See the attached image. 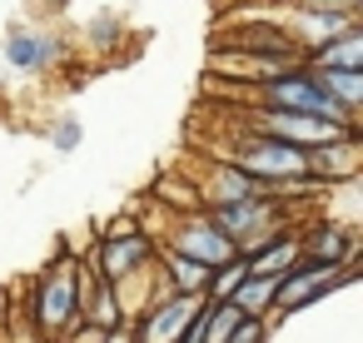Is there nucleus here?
<instances>
[{"instance_id": "nucleus-1", "label": "nucleus", "mask_w": 363, "mask_h": 343, "mask_svg": "<svg viewBox=\"0 0 363 343\" xmlns=\"http://www.w3.org/2000/svg\"><path fill=\"white\" fill-rule=\"evenodd\" d=\"M244 100L249 105H274V110H298V115H318V120H333V125H358V115L353 110H343L328 90H323V80L313 75V65H289V70H279V75H269V80H259V85H244Z\"/></svg>"}, {"instance_id": "nucleus-2", "label": "nucleus", "mask_w": 363, "mask_h": 343, "mask_svg": "<svg viewBox=\"0 0 363 343\" xmlns=\"http://www.w3.org/2000/svg\"><path fill=\"white\" fill-rule=\"evenodd\" d=\"M224 159H229L234 169H244V174L274 184V189H294V184H308V179H313L308 150L284 145V140H269V135H254V130H244V135L224 150Z\"/></svg>"}, {"instance_id": "nucleus-3", "label": "nucleus", "mask_w": 363, "mask_h": 343, "mask_svg": "<svg viewBox=\"0 0 363 343\" xmlns=\"http://www.w3.org/2000/svg\"><path fill=\"white\" fill-rule=\"evenodd\" d=\"M244 130L298 145V150H318V145H333L343 135H358V125H333V120L298 115V110H274V105H244Z\"/></svg>"}, {"instance_id": "nucleus-4", "label": "nucleus", "mask_w": 363, "mask_h": 343, "mask_svg": "<svg viewBox=\"0 0 363 343\" xmlns=\"http://www.w3.org/2000/svg\"><path fill=\"white\" fill-rule=\"evenodd\" d=\"M204 214H209V219L239 244V254H244V249H259L264 239H274V229H279V194H254V199L209 204Z\"/></svg>"}, {"instance_id": "nucleus-5", "label": "nucleus", "mask_w": 363, "mask_h": 343, "mask_svg": "<svg viewBox=\"0 0 363 343\" xmlns=\"http://www.w3.org/2000/svg\"><path fill=\"white\" fill-rule=\"evenodd\" d=\"M174 249L199 259L204 269H224L239 259V244L209 219V214H179V234H174Z\"/></svg>"}, {"instance_id": "nucleus-6", "label": "nucleus", "mask_w": 363, "mask_h": 343, "mask_svg": "<svg viewBox=\"0 0 363 343\" xmlns=\"http://www.w3.org/2000/svg\"><path fill=\"white\" fill-rule=\"evenodd\" d=\"M353 269H333V264H308L298 279H284L279 274V288H274V303L289 313V308H303V303H313L318 293H328L333 283H343Z\"/></svg>"}, {"instance_id": "nucleus-7", "label": "nucleus", "mask_w": 363, "mask_h": 343, "mask_svg": "<svg viewBox=\"0 0 363 343\" xmlns=\"http://www.w3.org/2000/svg\"><path fill=\"white\" fill-rule=\"evenodd\" d=\"M303 65H313V70H363V26L353 21V26L333 30L328 40H318L303 55Z\"/></svg>"}, {"instance_id": "nucleus-8", "label": "nucleus", "mask_w": 363, "mask_h": 343, "mask_svg": "<svg viewBox=\"0 0 363 343\" xmlns=\"http://www.w3.org/2000/svg\"><path fill=\"white\" fill-rule=\"evenodd\" d=\"M150 259V239L140 234V229H125V234H110L105 244H100V274L115 283L120 274H135L140 264Z\"/></svg>"}, {"instance_id": "nucleus-9", "label": "nucleus", "mask_w": 363, "mask_h": 343, "mask_svg": "<svg viewBox=\"0 0 363 343\" xmlns=\"http://www.w3.org/2000/svg\"><path fill=\"white\" fill-rule=\"evenodd\" d=\"M75 303H80V293H75V264L65 259V264L40 283V323H45V328H60V323L75 313Z\"/></svg>"}, {"instance_id": "nucleus-10", "label": "nucleus", "mask_w": 363, "mask_h": 343, "mask_svg": "<svg viewBox=\"0 0 363 343\" xmlns=\"http://www.w3.org/2000/svg\"><path fill=\"white\" fill-rule=\"evenodd\" d=\"M199 303H204L199 293H179V298H169V303L145 323V338H140V343H179V333H184V323L199 313Z\"/></svg>"}, {"instance_id": "nucleus-11", "label": "nucleus", "mask_w": 363, "mask_h": 343, "mask_svg": "<svg viewBox=\"0 0 363 343\" xmlns=\"http://www.w3.org/2000/svg\"><path fill=\"white\" fill-rule=\"evenodd\" d=\"M55 60V40L45 30H11L6 35V65L11 70H45Z\"/></svg>"}, {"instance_id": "nucleus-12", "label": "nucleus", "mask_w": 363, "mask_h": 343, "mask_svg": "<svg viewBox=\"0 0 363 343\" xmlns=\"http://www.w3.org/2000/svg\"><path fill=\"white\" fill-rule=\"evenodd\" d=\"M274 288H279V274H244V279L234 283L229 303H234L244 318H254V313H264V308L274 303Z\"/></svg>"}, {"instance_id": "nucleus-13", "label": "nucleus", "mask_w": 363, "mask_h": 343, "mask_svg": "<svg viewBox=\"0 0 363 343\" xmlns=\"http://www.w3.org/2000/svg\"><path fill=\"white\" fill-rule=\"evenodd\" d=\"M313 75L323 80V90H328L343 110L358 115V105H363V70H313Z\"/></svg>"}, {"instance_id": "nucleus-14", "label": "nucleus", "mask_w": 363, "mask_h": 343, "mask_svg": "<svg viewBox=\"0 0 363 343\" xmlns=\"http://www.w3.org/2000/svg\"><path fill=\"white\" fill-rule=\"evenodd\" d=\"M164 269L174 274L179 293H204V288H209V274H214V269H204L199 259H189V254H179V249H164Z\"/></svg>"}, {"instance_id": "nucleus-15", "label": "nucleus", "mask_w": 363, "mask_h": 343, "mask_svg": "<svg viewBox=\"0 0 363 343\" xmlns=\"http://www.w3.org/2000/svg\"><path fill=\"white\" fill-rule=\"evenodd\" d=\"M298 254H303V249H298L294 239H274V244L259 249V259H244V269H249V274H279V269H289Z\"/></svg>"}, {"instance_id": "nucleus-16", "label": "nucleus", "mask_w": 363, "mask_h": 343, "mask_svg": "<svg viewBox=\"0 0 363 343\" xmlns=\"http://www.w3.org/2000/svg\"><path fill=\"white\" fill-rule=\"evenodd\" d=\"M80 135H85V130H80V120H60V125H55V135H50V145H55L60 154H70V150H80Z\"/></svg>"}, {"instance_id": "nucleus-17", "label": "nucleus", "mask_w": 363, "mask_h": 343, "mask_svg": "<svg viewBox=\"0 0 363 343\" xmlns=\"http://www.w3.org/2000/svg\"><path fill=\"white\" fill-rule=\"evenodd\" d=\"M105 343H135V338H130V333H110Z\"/></svg>"}]
</instances>
